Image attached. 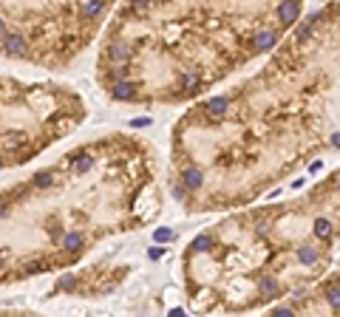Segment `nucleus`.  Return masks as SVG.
Listing matches in <instances>:
<instances>
[{"mask_svg":"<svg viewBox=\"0 0 340 317\" xmlns=\"http://www.w3.org/2000/svg\"><path fill=\"white\" fill-rule=\"evenodd\" d=\"M0 48L6 51V54H12V57H23V54H26V40L17 37V34H9V37H3Z\"/></svg>","mask_w":340,"mask_h":317,"instance_id":"1","label":"nucleus"},{"mask_svg":"<svg viewBox=\"0 0 340 317\" xmlns=\"http://www.w3.org/2000/svg\"><path fill=\"white\" fill-rule=\"evenodd\" d=\"M278 15H281L283 23H295L298 15H301V6H298V0H283L281 9H278Z\"/></svg>","mask_w":340,"mask_h":317,"instance_id":"2","label":"nucleus"},{"mask_svg":"<svg viewBox=\"0 0 340 317\" xmlns=\"http://www.w3.org/2000/svg\"><path fill=\"white\" fill-rule=\"evenodd\" d=\"M111 94H114L116 99H133V96H136V91H133V85H130L128 79H116L114 88H111Z\"/></svg>","mask_w":340,"mask_h":317,"instance_id":"3","label":"nucleus"},{"mask_svg":"<svg viewBox=\"0 0 340 317\" xmlns=\"http://www.w3.org/2000/svg\"><path fill=\"white\" fill-rule=\"evenodd\" d=\"M108 54H111V60H114V63H125V60L130 57V45L122 43V40H116V43H111Z\"/></svg>","mask_w":340,"mask_h":317,"instance_id":"4","label":"nucleus"},{"mask_svg":"<svg viewBox=\"0 0 340 317\" xmlns=\"http://www.w3.org/2000/svg\"><path fill=\"white\" fill-rule=\"evenodd\" d=\"M184 187H190V190H199L202 187V170H196V167H190V170H184Z\"/></svg>","mask_w":340,"mask_h":317,"instance_id":"5","label":"nucleus"},{"mask_svg":"<svg viewBox=\"0 0 340 317\" xmlns=\"http://www.w3.org/2000/svg\"><path fill=\"white\" fill-rule=\"evenodd\" d=\"M31 184H34V187H51V184H54V173H51V170H40V173H34Z\"/></svg>","mask_w":340,"mask_h":317,"instance_id":"6","label":"nucleus"},{"mask_svg":"<svg viewBox=\"0 0 340 317\" xmlns=\"http://www.w3.org/2000/svg\"><path fill=\"white\" fill-rule=\"evenodd\" d=\"M227 108H230V102H227L224 96H218V99H210V102H207V111H210V116H221Z\"/></svg>","mask_w":340,"mask_h":317,"instance_id":"7","label":"nucleus"},{"mask_svg":"<svg viewBox=\"0 0 340 317\" xmlns=\"http://www.w3.org/2000/svg\"><path fill=\"white\" fill-rule=\"evenodd\" d=\"M63 246L68 249V252H77V249L82 246V235H80V232H71V235H65Z\"/></svg>","mask_w":340,"mask_h":317,"instance_id":"8","label":"nucleus"},{"mask_svg":"<svg viewBox=\"0 0 340 317\" xmlns=\"http://www.w3.org/2000/svg\"><path fill=\"white\" fill-rule=\"evenodd\" d=\"M315 235H318V238H329V235H332V224H329V218H318V221H315Z\"/></svg>","mask_w":340,"mask_h":317,"instance_id":"9","label":"nucleus"},{"mask_svg":"<svg viewBox=\"0 0 340 317\" xmlns=\"http://www.w3.org/2000/svg\"><path fill=\"white\" fill-rule=\"evenodd\" d=\"M275 45V34L272 31H264V34L255 37V48H272Z\"/></svg>","mask_w":340,"mask_h":317,"instance_id":"10","label":"nucleus"},{"mask_svg":"<svg viewBox=\"0 0 340 317\" xmlns=\"http://www.w3.org/2000/svg\"><path fill=\"white\" fill-rule=\"evenodd\" d=\"M210 246H213V238H210V235H199V238L193 241V249H196V252H207Z\"/></svg>","mask_w":340,"mask_h":317,"instance_id":"11","label":"nucleus"},{"mask_svg":"<svg viewBox=\"0 0 340 317\" xmlns=\"http://www.w3.org/2000/svg\"><path fill=\"white\" fill-rule=\"evenodd\" d=\"M298 258L304 260V263H315V260H318V252H315L312 246H301V249H298Z\"/></svg>","mask_w":340,"mask_h":317,"instance_id":"12","label":"nucleus"},{"mask_svg":"<svg viewBox=\"0 0 340 317\" xmlns=\"http://www.w3.org/2000/svg\"><path fill=\"white\" fill-rule=\"evenodd\" d=\"M148 12H151V0H133V15L145 17Z\"/></svg>","mask_w":340,"mask_h":317,"instance_id":"13","label":"nucleus"},{"mask_svg":"<svg viewBox=\"0 0 340 317\" xmlns=\"http://www.w3.org/2000/svg\"><path fill=\"white\" fill-rule=\"evenodd\" d=\"M102 12V0H88L85 3V15L88 17H96Z\"/></svg>","mask_w":340,"mask_h":317,"instance_id":"14","label":"nucleus"},{"mask_svg":"<svg viewBox=\"0 0 340 317\" xmlns=\"http://www.w3.org/2000/svg\"><path fill=\"white\" fill-rule=\"evenodd\" d=\"M91 167H94V159H91V156H82V159H77V170H80V173H88Z\"/></svg>","mask_w":340,"mask_h":317,"instance_id":"15","label":"nucleus"},{"mask_svg":"<svg viewBox=\"0 0 340 317\" xmlns=\"http://www.w3.org/2000/svg\"><path fill=\"white\" fill-rule=\"evenodd\" d=\"M261 289H264V292H267V295L272 297V295L278 292V283L272 281V278H264V281H261Z\"/></svg>","mask_w":340,"mask_h":317,"instance_id":"16","label":"nucleus"},{"mask_svg":"<svg viewBox=\"0 0 340 317\" xmlns=\"http://www.w3.org/2000/svg\"><path fill=\"white\" fill-rule=\"evenodd\" d=\"M153 238H156L159 244H162V241H173V232L167 230V227H162V230H156V235H153Z\"/></svg>","mask_w":340,"mask_h":317,"instance_id":"17","label":"nucleus"},{"mask_svg":"<svg viewBox=\"0 0 340 317\" xmlns=\"http://www.w3.org/2000/svg\"><path fill=\"white\" fill-rule=\"evenodd\" d=\"M181 85H184V88H190V91H193V88H199V77H196V74H187V77L181 79Z\"/></svg>","mask_w":340,"mask_h":317,"instance_id":"18","label":"nucleus"},{"mask_svg":"<svg viewBox=\"0 0 340 317\" xmlns=\"http://www.w3.org/2000/svg\"><path fill=\"white\" fill-rule=\"evenodd\" d=\"M329 306H332V309H340V289H332V292H329Z\"/></svg>","mask_w":340,"mask_h":317,"instance_id":"19","label":"nucleus"},{"mask_svg":"<svg viewBox=\"0 0 340 317\" xmlns=\"http://www.w3.org/2000/svg\"><path fill=\"white\" fill-rule=\"evenodd\" d=\"M312 37V26H304V29L298 31V40H309Z\"/></svg>","mask_w":340,"mask_h":317,"instance_id":"20","label":"nucleus"},{"mask_svg":"<svg viewBox=\"0 0 340 317\" xmlns=\"http://www.w3.org/2000/svg\"><path fill=\"white\" fill-rule=\"evenodd\" d=\"M74 286V278L71 275H68V278H63V281H60V289H71Z\"/></svg>","mask_w":340,"mask_h":317,"instance_id":"21","label":"nucleus"},{"mask_svg":"<svg viewBox=\"0 0 340 317\" xmlns=\"http://www.w3.org/2000/svg\"><path fill=\"white\" fill-rule=\"evenodd\" d=\"M130 125H133V128H148V125H151V119H133Z\"/></svg>","mask_w":340,"mask_h":317,"instance_id":"22","label":"nucleus"},{"mask_svg":"<svg viewBox=\"0 0 340 317\" xmlns=\"http://www.w3.org/2000/svg\"><path fill=\"white\" fill-rule=\"evenodd\" d=\"M29 272H43V263H29Z\"/></svg>","mask_w":340,"mask_h":317,"instance_id":"23","label":"nucleus"},{"mask_svg":"<svg viewBox=\"0 0 340 317\" xmlns=\"http://www.w3.org/2000/svg\"><path fill=\"white\" fill-rule=\"evenodd\" d=\"M275 314H278V317H289L292 311H289V309H275Z\"/></svg>","mask_w":340,"mask_h":317,"instance_id":"24","label":"nucleus"},{"mask_svg":"<svg viewBox=\"0 0 340 317\" xmlns=\"http://www.w3.org/2000/svg\"><path fill=\"white\" fill-rule=\"evenodd\" d=\"M332 144H334V147H340V133H334V136H332Z\"/></svg>","mask_w":340,"mask_h":317,"instance_id":"25","label":"nucleus"},{"mask_svg":"<svg viewBox=\"0 0 340 317\" xmlns=\"http://www.w3.org/2000/svg\"><path fill=\"white\" fill-rule=\"evenodd\" d=\"M3 31H6V23L0 20V37H3Z\"/></svg>","mask_w":340,"mask_h":317,"instance_id":"26","label":"nucleus"}]
</instances>
